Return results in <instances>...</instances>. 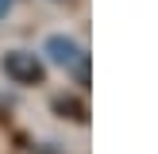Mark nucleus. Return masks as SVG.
Wrapping results in <instances>:
<instances>
[{
    "instance_id": "4",
    "label": "nucleus",
    "mask_w": 158,
    "mask_h": 154,
    "mask_svg": "<svg viewBox=\"0 0 158 154\" xmlns=\"http://www.w3.org/2000/svg\"><path fill=\"white\" fill-rule=\"evenodd\" d=\"M12 4H15V0H0V15H8V12H12Z\"/></svg>"
},
{
    "instance_id": "2",
    "label": "nucleus",
    "mask_w": 158,
    "mask_h": 154,
    "mask_svg": "<svg viewBox=\"0 0 158 154\" xmlns=\"http://www.w3.org/2000/svg\"><path fill=\"white\" fill-rule=\"evenodd\" d=\"M4 73L12 77L15 85H39V81L46 77V69H43V62H39L35 54L12 50V54H4Z\"/></svg>"
},
{
    "instance_id": "1",
    "label": "nucleus",
    "mask_w": 158,
    "mask_h": 154,
    "mask_svg": "<svg viewBox=\"0 0 158 154\" xmlns=\"http://www.w3.org/2000/svg\"><path fill=\"white\" fill-rule=\"evenodd\" d=\"M46 54H50V62H54V66L73 69V73H77V81L85 85V77H89V66H85V50L73 43V38H66V35H50V38H46Z\"/></svg>"
},
{
    "instance_id": "3",
    "label": "nucleus",
    "mask_w": 158,
    "mask_h": 154,
    "mask_svg": "<svg viewBox=\"0 0 158 154\" xmlns=\"http://www.w3.org/2000/svg\"><path fill=\"white\" fill-rule=\"evenodd\" d=\"M54 108H58V112H62V116H66V112H69V120H77V123H81V120H85V108H81V104H77V100H73V96H54Z\"/></svg>"
}]
</instances>
